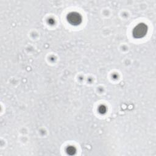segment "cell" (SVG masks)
Returning a JSON list of instances; mask_svg holds the SVG:
<instances>
[{"label":"cell","mask_w":156,"mask_h":156,"mask_svg":"<svg viewBox=\"0 0 156 156\" xmlns=\"http://www.w3.org/2000/svg\"><path fill=\"white\" fill-rule=\"evenodd\" d=\"M69 22L72 23V24H79L81 22V16L79 15V14L73 13L72 14H70L68 15V19Z\"/></svg>","instance_id":"6da1fadb"},{"label":"cell","mask_w":156,"mask_h":156,"mask_svg":"<svg viewBox=\"0 0 156 156\" xmlns=\"http://www.w3.org/2000/svg\"><path fill=\"white\" fill-rule=\"evenodd\" d=\"M146 32V28H143L142 25L138 26L137 28L134 31V35L136 36V37H141Z\"/></svg>","instance_id":"7a4b0ae2"}]
</instances>
